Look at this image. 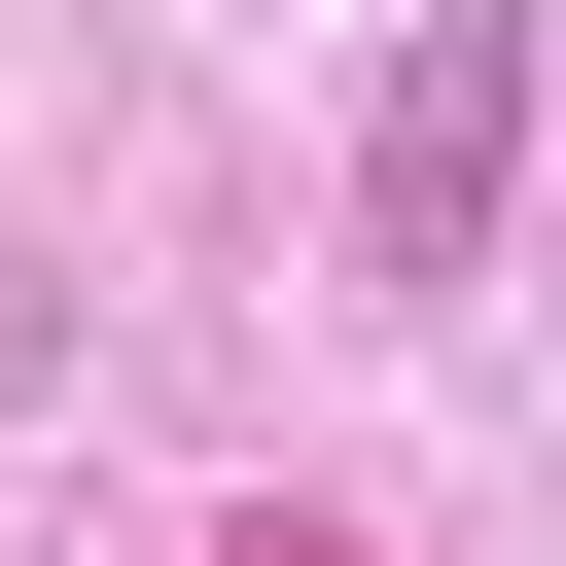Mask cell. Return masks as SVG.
Returning <instances> with one entry per match:
<instances>
[{"instance_id":"obj_1","label":"cell","mask_w":566,"mask_h":566,"mask_svg":"<svg viewBox=\"0 0 566 566\" xmlns=\"http://www.w3.org/2000/svg\"><path fill=\"white\" fill-rule=\"evenodd\" d=\"M495 142H531V0H424L354 106V283H495Z\"/></svg>"}]
</instances>
